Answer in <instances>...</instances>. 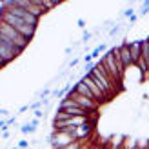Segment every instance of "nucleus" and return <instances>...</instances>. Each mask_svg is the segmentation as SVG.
<instances>
[{
  "mask_svg": "<svg viewBox=\"0 0 149 149\" xmlns=\"http://www.w3.org/2000/svg\"><path fill=\"white\" fill-rule=\"evenodd\" d=\"M0 22H6V24H9L11 27H15L22 36H26L27 40H31L33 36H35V33H36V27L26 24L24 20L13 17V15H9V13H0Z\"/></svg>",
  "mask_w": 149,
  "mask_h": 149,
  "instance_id": "f257e3e1",
  "label": "nucleus"
},
{
  "mask_svg": "<svg viewBox=\"0 0 149 149\" xmlns=\"http://www.w3.org/2000/svg\"><path fill=\"white\" fill-rule=\"evenodd\" d=\"M22 51H24V49L17 47L11 40H7L6 36H0V58H2V65H4V68L11 60H15L17 56H20Z\"/></svg>",
  "mask_w": 149,
  "mask_h": 149,
  "instance_id": "f03ea898",
  "label": "nucleus"
},
{
  "mask_svg": "<svg viewBox=\"0 0 149 149\" xmlns=\"http://www.w3.org/2000/svg\"><path fill=\"white\" fill-rule=\"evenodd\" d=\"M0 36H6L7 40H11L17 47L20 49H26L27 47V44L29 40L26 38V36H22L15 27H11L9 24H6V22H0Z\"/></svg>",
  "mask_w": 149,
  "mask_h": 149,
  "instance_id": "7ed1b4c3",
  "label": "nucleus"
},
{
  "mask_svg": "<svg viewBox=\"0 0 149 149\" xmlns=\"http://www.w3.org/2000/svg\"><path fill=\"white\" fill-rule=\"evenodd\" d=\"M65 98L74 100V102H77L82 109H86L87 113H96V111H98V106H100V104L96 102V100H91V98H87V96L78 95L77 91H74V89H73V91H69L68 95H65Z\"/></svg>",
  "mask_w": 149,
  "mask_h": 149,
  "instance_id": "20e7f679",
  "label": "nucleus"
},
{
  "mask_svg": "<svg viewBox=\"0 0 149 149\" xmlns=\"http://www.w3.org/2000/svg\"><path fill=\"white\" fill-rule=\"evenodd\" d=\"M80 80L84 82V84H86L89 89H91V93L95 95V98H96V102H98V104H102V102H106V100H107V96L100 91V87L95 84V80H93L91 77H89V74H84V77H82Z\"/></svg>",
  "mask_w": 149,
  "mask_h": 149,
  "instance_id": "39448f33",
  "label": "nucleus"
},
{
  "mask_svg": "<svg viewBox=\"0 0 149 149\" xmlns=\"http://www.w3.org/2000/svg\"><path fill=\"white\" fill-rule=\"evenodd\" d=\"M118 56H120V60L124 64L125 69H129L133 65V58H131V51H129V42H122L120 46H118Z\"/></svg>",
  "mask_w": 149,
  "mask_h": 149,
  "instance_id": "423d86ee",
  "label": "nucleus"
},
{
  "mask_svg": "<svg viewBox=\"0 0 149 149\" xmlns=\"http://www.w3.org/2000/svg\"><path fill=\"white\" fill-rule=\"evenodd\" d=\"M129 51H131V58H133V65H136L142 60V40L129 42Z\"/></svg>",
  "mask_w": 149,
  "mask_h": 149,
  "instance_id": "0eeeda50",
  "label": "nucleus"
},
{
  "mask_svg": "<svg viewBox=\"0 0 149 149\" xmlns=\"http://www.w3.org/2000/svg\"><path fill=\"white\" fill-rule=\"evenodd\" d=\"M73 89H74V91H77L78 95H82V96H87V98H91V100H96V98H95V95L91 93V89H89L82 80H78L77 84L73 86Z\"/></svg>",
  "mask_w": 149,
  "mask_h": 149,
  "instance_id": "6e6552de",
  "label": "nucleus"
},
{
  "mask_svg": "<svg viewBox=\"0 0 149 149\" xmlns=\"http://www.w3.org/2000/svg\"><path fill=\"white\" fill-rule=\"evenodd\" d=\"M35 125H31V124H24V125H22V127H20V133H22V135H29V133H35Z\"/></svg>",
  "mask_w": 149,
  "mask_h": 149,
  "instance_id": "1a4fd4ad",
  "label": "nucleus"
},
{
  "mask_svg": "<svg viewBox=\"0 0 149 149\" xmlns=\"http://www.w3.org/2000/svg\"><path fill=\"white\" fill-rule=\"evenodd\" d=\"M60 2H49V0H42V7H44V11H49V9H53V7H56Z\"/></svg>",
  "mask_w": 149,
  "mask_h": 149,
  "instance_id": "9d476101",
  "label": "nucleus"
},
{
  "mask_svg": "<svg viewBox=\"0 0 149 149\" xmlns=\"http://www.w3.org/2000/svg\"><path fill=\"white\" fill-rule=\"evenodd\" d=\"M84 147V144H82V140H74V142H71V144H68L65 147H62V149H82Z\"/></svg>",
  "mask_w": 149,
  "mask_h": 149,
  "instance_id": "9b49d317",
  "label": "nucleus"
},
{
  "mask_svg": "<svg viewBox=\"0 0 149 149\" xmlns=\"http://www.w3.org/2000/svg\"><path fill=\"white\" fill-rule=\"evenodd\" d=\"M147 13H149V0H146V2H144V6H142V9H140L138 17H146Z\"/></svg>",
  "mask_w": 149,
  "mask_h": 149,
  "instance_id": "f8f14e48",
  "label": "nucleus"
},
{
  "mask_svg": "<svg viewBox=\"0 0 149 149\" xmlns=\"http://www.w3.org/2000/svg\"><path fill=\"white\" fill-rule=\"evenodd\" d=\"M116 35H120V26H113L109 29V36H116Z\"/></svg>",
  "mask_w": 149,
  "mask_h": 149,
  "instance_id": "ddd939ff",
  "label": "nucleus"
},
{
  "mask_svg": "<svg viewBox=\"0 0 149 149\" xmlns=\"http://www.w3.org/2000/svg\"><path fill=\"white\" fill-rule=\"evenodd\" d=\"M42 107V100H38V102H33L31 106H29V109H33V111H36V109H40Z\"/></svg>",
  "mask_w": 149,
  "mask_h": 149,
  "instance_id": "4468645a",
  "label": "nucleus"
},
{
  "mask_svg": "<svg viewBox=\"0 0 149 149\" xmlns=\"http://www.w3.org/2000/svg\"><path fill=\"white\" fill-rule=\"evenodd\" d=\"M18 147H20V149H27V147H29V142H27V140H20V142H18Z\"/></svg>",
  "mask_w": 149,
  "mask_h": 149,
  "instance_id": "2eb2a0df",
  "label": "nucleus"
},
{
  "mask_svg": "<svg viewBox=\"0 0 149 149\" xmlns=\"http://www.w3.org/2000/svg\"><path fill=\"white\" fill-rule=\"evenodd\" d=\"M133 15H135V11H133V7H129V9H125V11H124V17H127V18H131Z\"/></svg>",
  "mask_w": 149,
  "mask_h": 149,
  "instance_id": "dca6fc26",
  "label": "nucleus"
},
{
  "mask_svg": "<svg viewBox=\"0 0 149 149\" xmlns=\"http://www.w3.org/2000/svg\"><path fill=\"white\" fill-rule=\"evenodd\" d=\"M91 60H93V55H91V53H87V55L84 56V62H86V64H91Z\"/></svg>",
  "mask_w": 149,
  "mask_h": 149,
  "instance_id": "f3484780",
  "label": "nucleus"
},
{
  "mask_svg": "<svg viewBox=\"0 0 149 149\" xmlns=\"http://www.w3.org/2000/svg\"><path fill=\"white\" fill-rule=\"evenodd\" d=\"M17 124V116H11V118H7V125H15Z\"/></svg>",
  "mask_w": 149,
  "mask_h": 149,
  "instance_id": "a211bd4d",
  "label": "nucleus"
},
{
  "mask_svg": "<svg viewBox=\"0 0 149 149\" xmlns=\"http://www.w3.org/2000/svg\"><path fill=\"white\" fill-rule=\"evenodd\" d=\"M35 116L38 118V120H40V118H44V111H40V109H36V111H35Z\"/></svg>",
  "mask_w": 149,
  "mask_h": 149,
  "instance_id": "6ab92c4d",
  "label": "nucleus"
},
{
  "mask_svg": "<svg viewBox=\"0 0 149 149\" xmlns=\"http://www.w3.org/2000/svg\"><path fill=\"white\" fill-rule=\"evenodd\" d=\"M78 62H80V58H73V60L69 62V68H74V65H77Z\"/></svg>",
  "mask_w": 149,
  "mask_h": 149,
  "instance_id": "aec40b11",
  "label": "nucleus"
},
{
  "mask_svg": "<svg viewBox=\"0 0 149 149\" xmlns=\"http://www.w3.org/2000/svg\"><path fill=\"white\" fill-rule=\"evenodd\" d=\"M89 38H91V33H87V31H86V33H84V36H82V40H84V42H87Z\"/></svg>",
  "mask_w": 149,
  "mask_h": 149,
  "instance_id": "412c9836",
  "label": "nucleus"
},
{
  "mask_svg": "<svg viewBox=\"0 0 149 149\" xmlns=\"http://www.w3.org/2000/svg\"><path fill=\"white\" fill-rule=\"evenodd\" d=\"M9 135H11V133H9V129H7V131H2V138H4V140H7V138H9Z\"/></svg>",
  "mask_w": 149,
  "mask_h": 149,
  "instance_id": "4be33fe9",
  "label": "nucleus"
},
{
  "mask_svg": "<svg viewBox=\"0 0 149 149\" xmlns=\"http://www.w3.org/2000/svg\"><path fill=\"white\" fill-rule=\"evenodd\" d=\"M138 20V15H133V17L129 18V24H135V22Z\"/></svg>",
  "mask_w": 149,
  "mask_h": 149,
  "instance_id": "5701e85b",
  "label": "nucleus"
},
{
  "mask_svg": "<svg viewBox=\"0 0 149 149\" xmlns=\"http://www.w3.org/2000/svg\"><path fill=\"white\" fill-rule=\"evenodd\" d=\"M38 124H40V120H38V118H35V120H31V125H35V127H38Z\"/></svg>",
  "mask_w": 149,
  "mask_h": 149,
  "instance_id": "b1692460",
  "label": "nucleus"
},
{
  "mask_svg": "<svg viewBox=\"0 0 149 149\" xmlns=\"http://www.w3.org/2000/svg\"><path fill=\"white\" fill-rule=\"evenodd\" d=\"M27 109H29V106H22V107H20V113H26Z\"/></svg>",
  "mask_w": 149,
  "mask_h": 149,
  "instance_id": "393cba45",
  "label": "nucleus"
},
{
  "mask_svg": "<svg viewBox=\"0 0 149 149\" xmlns=\"http://www.w3.org/2000/svg\"><path fill=\"white\" fill-rule=\"evenodd\" d=\"M11 149H20V147H11Z\"/></svg>",
  "mask_w": 149,
  "mask_h": 149,
  "instance_id": "a878e982",
  "label": "nucleus"
},
{
  "mask_svg": "<svg viewBox=\"0 0 149 149\" xmlns=\"http://www.w3.org/2000/svg\"><path fill=\"white\" fill-rule=\"evenodd\" d=\"M82 149H84V147H82Z\"/></svg>",
  "mask_w": 149,
  "mask_h": 149,
  "instance_id": "bb28decb",
  "label": "nucleus"
}]
</instances>
